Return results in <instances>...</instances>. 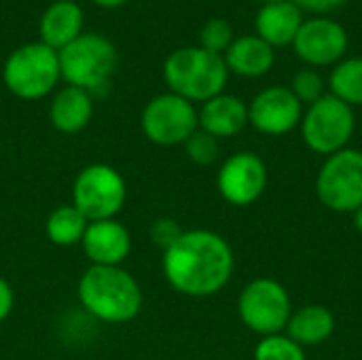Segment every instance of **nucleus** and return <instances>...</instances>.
<instances>
[{
    "label": "nucleus",
    "mask_w": 362,
    "mask_h": 360,
    "mask_svg": "<svg viewBox=\"0 0 362 360\" xmlns=\"http://www.w3.org/2000/svg\"><path fill=\"white\" fill-rule=\"evenodd\" d=\"M87 225L89 221L76 210V206L64 204V206H57L49 214L45 223V233L55 246H74V244H81Z\"/></svg>",
    "instance_id": "412c9836"
},
{
    "label": "nucleus",
    "mask_w": 362,
    "mask_h": 360,
    "mask_svg": "<svg viewBox=\"0 0 362 360\" xmlns=\"http://www.w3.org/2000/svg\"><path fill=\"white\" fill-rule=\"evenodd\" d=\"M81 246L91 265H121L132 250V238L117 219H106L87 225Z\"/></svg>",
    "instance_id": "4468645a"
},
{
    "label": "nucleus",
    "mask_w": 362,
    "mask_h": 360,
    "mask_svg": "<svg viewBox=\"0 0 362 360\" xmlns=\"http://www.w3.org/2000/svg\"><path fill=\"white\" fill-rule=\"evenodd\" d=\"M93 2L100 4V6H104V8H117V6L125 4L127 0H93Z\"/></svg>",
    "instance_id": "c756f323"
},
{
    "label": "nucleus",
    "mask_w": 362,
    "mask_h": 360,
    "mask_svg": "<svg viewBox=\"0 0 362 360\" xmlns=\"http://www.w3.org/2000/svg\"><path fill=\"white\" fill-rule=\"evenodd\" d=\"M303 119V104L288 87H267L248 104V123L265 136L291 134Z\"/></svg>",
    "instance_id": "ddd939ff"
},
{
    "label": "nucleus",
    "mask_w": 362,
    "mask_h": 360,
    "mask_svg": "<svg viewBox=\"0 0 362 360\" xmlns=\"http://www.w3.org/2000/svg\"><path fill=\"white\" fill-rule=\"evenodd\" d=\"M354 227H356V231L362 236V206L354 212Z\"/></svg>",
    "instance_id": "7c9ffc66"
},
{
    "label": "nucleus",
    "mask_w": 362,
    "mask_h": 360,
    "mask_svg": "<svg viewBox=\"0 0 362 360\" xmlns=\"http://www.w3.org/2000/svg\"><path fill=\"white\" fill-rule=\"evenodd\" d=\"M293 49L297 57L312 68L339 64L348 51V32L335 19L314 17L301 23Z\"/></svg>",
    "instance_id": "f8f14e48"
},
{
    "label": "nucleus",
    "mask_w": 362,
    "mask_h": 360,
    "mask_svg": "<svg viewBox=\"0 0 362 360\" xmlns=\"http://www.w3.org/2000/svg\"><path fill=\"white\" fill-rule=\"evenodd\" d=\"M81 306L102 323L123 325L142 310V291L121 265H91L78 280Z\"/></svg>",
    "instance_id": "f03ea898"
},
{
    "label": "nucleus",
    "mask_w": 362,
    "mask_h": 360,
    "mask_svg": "<svg viewBox=\"0 0 362 360\" xmlns=\"http://www.w3.org/2000/svg\"><path fill=\"white\" fill-rule=\"evenodd\" d=\"M301 23H303L301 8L293 0L263 4L255 19L257 36L263 38L267 45H272L274 49L293 45Z\"/></svg>",
    "instance_id": "dca6fc26"
},
{
    "label": "nucleus",
    "mask_w": 362,
    "mask_h": 360,
    "mask_svg": "<svg viewBox=\"0 0 362 360\" xmlns=\"http://www.w3.org/2000/svg\"><path fill=\"white\" fill-rule=\"evenodd\" d=\"M263 4H272V2H284V0H261Z\"/></svg>",
    "instance_id": "2f4dec72"
},
{
    "label": "nucleus",
    "mask_w": 362,
    "mask_h": 360,
    "mask_svg": "<svg viewBox=\"0 0 362 360\" xmlns=\"http://www.w3.org/2000/svg\"><path fill=\"white\" fill-rule=\"evenodd\" d=\"M216 187L221 197L231 206H250L267 189V166L257 153H235L223 161L216 176Z\"/></svg>",
    "instance_id": "9b49d317"
},
{
    "label": "nucleus",
    "mask_w": 362,
    "mask_h": 360,
    "mask_svg": "<svg viewBox=\"0 0 362 360\" xmlns=\"http://www.w3.org/2000/svg\"><path fill=\"white\" fill-rule=\"evenodd\" d=\"M288 89L295 93V98H297L301 104H308V106H312V104L318 102L322 95H327V93H325V81H322V76H320L316 70H312V68L299 70V72L293 76Z\"/></svg>",
    "instance_id": "393cba45"
},
{
    "label": "nucleus",
    "mask_w": 362,
    "mask_h": 360,
    "mask_svg": "<svg viewBox=\"0 0 362 360\" xmlns=\"http://www.w3.org/2000/svg\"><path fill=\"white\" fill-rule=\"evenodd\" d=\"M163 276L170 286L187 297H212L221 293L235 267L229 242L208 229L182 231V236L163 250Z\"/></svg>",
    "instance_id": "f257e3e1"
},
{
    "label": "nucleus",
    "mask_w": 362,
    "mask_h": 360,
    "mask_svg": "<svg viewBox=\"0 0 362 360\" xmlns=\"http://www.w3.org/2000/svg\"><path fill=\"white\" fill-rule=\"evenodd\" d=\"M93 117L91 93L78 87H64L57 91L49 106V121L62 134H78Z\"/></svg>",
    "instance_id": "a211bd4d"
},
{
    "label": "nucleus",
    "mask_w": 362,
    "mask_h": 360,
    "mask_svg": "<svg viewBox=\"0 0 362 360\" xmlns=\"http://www.w3.org/2000/svg\"><path fill=\"white\" fill-rule=\"evenodd\" d=\"M142 132L159 146L185 144L197 129L199 119L193 102L168 91L153 98L142 110Z\"/></svg>",
    "instance_id": "9d476101"
},
{
    "label": "nucleus",
    "mask_w": 362,
    "mask_h": 360,
    "mask_svg": "<svg viewBox=\"0 0 362 360\" xmlns=\"http://www.w3.org/2000/svg\"><path fill=\"white\" fill-rule=\"evenodd\" d=\"M238 314L246 329L261 337H269L286 331L293 301L278 280L257 278L242 289L238 297Z\"/></svg>",
    "instance_id": "0eeeda50"
},
{
    "label": "nucleus",
    "mask_w": 362,
    "mask_h": 360,
    "mask_svg": "<svg viewBox=\"0 0 362 360\" xmlns=\"http://www.w3.org/2000/svg\"><path fill=\"white\" fill-rule=\"evenodd\" d=\"M163 79L172 93L189 102H208L223 93L229 70L223 55L202 47H182L168 55Z\"/></svg>",
    "instance_id": "7ed1b4c3"
},
{
    "label": "nucleus",
    "mask_w": 362,
    "mask_h": 360,
    "mask_svg": "<svg viewBox=\"0 0 362 360\" xmlns=\"http://www.w3.org/2000/svg\"><path fill=\"white\" fill-rule=\"evenodd\" d=\"M331 95L348 106H362V57H348L335 64L331 79Z\"/></svg>",
    "instance_id": "4be33fe9"
},
{
    "label": "nucleus",
    "mask_w": 362,
    "mask_h": 360,
    "mask_svg": "<svg viewBox=\"0 0 362 360\" xmlns=\"http://www.w3.org/2000/svg\"><path fill=\"white\" fill-rule=\"evenodd\" d=\"M83 11L72 0H57L49 4L40 17V42L53 51L64 49L83 34Z\"/></svg>",
    "instance_id": "f3484780"
},
{
    "label": "nucleus",
    "mask_w": 362,
    "mask_h": 360,
    "mask_svg": "<svg viewBox=\"0 0 362 360\" xmlns=\"http://www.w3.org/2000/svg\"><path fill=\"white\" fill-rule=\"evenodd\" d=\"M233 42V28L227 19H210L204 23L199 32V47L206 51H212L216 55H225L229 45Z\"/></svg>",
    "instance_id": "b1692460"
},
{
    "label": "nucleus",
    "mask_w": 362,
    "mask_h": 360,
    "mask_svg": "<svg viewBox=\"0 0 362 360\" xmlns=\"http://www.w3.org/2000/svg\"><path fill=\"white\" fill-rule=\"evenodd\" d=\"M197 119L199 129L208 132L216 140L231 138L248 125V106L238 95L218 93L202 104V110H197Z\"/></svg>",
    "instance_id": "2eb2a0df"
},
{
    "label": "nucleus",
    "mask_w": 362,
    "mask_h": 360,
    "mask_svg": "<svg viewBox=\"0 0 362 360\" xmlns=\"http://www.w3.org/2000/svg\"><path fill=\"white\" fill-rule=\"evenodd\" d=\"M299 8H305V11H312V13H329L337 6H341L346 0H293Z\"/></svg>",
    "instance_id": "cd10ccee"
},
{
    "label": "nucleus",
    "mask_w": 362,
    "mask_h": 360,
    "mask_svg": "<svg viewBox=\"0 0 362 360\" xmlns=\"http://www.w3.org/2000/svg\"><path fill=\"white\" fill-rule=\"evenodd\" d=\"M284 333L301 348L320 346L335 333V316L325 306H303L293 310Z\"/></svg>",
    "instance_id": "aec40b11"
},
{
    "label": "nucleus",
    "mask_w": 362,
    "mask_h": 360,
    "mask_svg": "<svg viewBox=\"0 0 362 360\" xmlns=\"http://www.w3.org/2000/svg\"><path fill=\"white\" fill-rule=\"evenodd\" d=\"M316 195L337 214H354L362 206V151L344 149L329 155L316 176Z\"/></svg>",
    "instance_id": "6e6552de"
},
{
    "label": "nucleus",
    "mask_w": 362,
    "mask_h": 360,
    "mask_svg": "<svg viewBox=\"0 0 362 360\" xmlns=\"http://www.w3.org/2000/svg\"><path fill=\"white\" fill-rule=\"evenodd\" d=\"M255 360H308L305 350L286 333L261 337L255 348Z\"/></svg>",
    "instance_id": "5701e85b"
},
{
    "label": "nucleus",
    "mask_w": 362,
    "mask_h": 360,
    "mask_svg": "<svg viewBox=\"0 0 362 360\" xmlns=\"http://www.w3.org/2000/svg\"><path fill=\"white\" fill-rule=\"evenodd\" d=\"M185 151L189 159L197 166H212L218 159V140L204 129H197L187 142Z\"/></svg>",
    "instance_id": "a878e982"
},
{
    "label": "nucleus",
    "mask_w": 362,
    "mask_h": 360,
    "mask_svg": "<svg viewBox=\"0 0 362 360\" xmlns=\"http://www.w3.org/2000/svg\"><path fill=\"white\" fill-rule=\"evenodd\" d=\"M180 236H182V229L174 219H157L151 225V240L163 250L170 248Z\"/></svg>",
    "instance_id": "bb28decb"
},
{
    "label": "nucleus",
    "mask_w": 362,
    "mask_h": 360,
    "mask_svg": "<svg viewBox=\"0 0 362 360\" xmlns=\"http://www.w3.org/2000/svg\"><path fill=\"white\" fill-rule=\"evenodd\" d=\"M13 306H15V293L11 284L0 276V323L8 318V314L13 312Z\"/></svg>",
    "instance_id": "c85d7f7f"
},
{
    "label": "nucleus",
    "mask_w": 362,
    "mask_h": 360,
    "mask_svg": "<svg viewBox=\"0 0 362 360\" xmlns=\"http://www.w3.org/2000/svg\"><path fill=\"white\" fill-rule=\"evenodd\" d=\"M57 57L62 79L91 95L108 89L119 62L115 45L100 34H81L76 40L59 49Z\"/></svg>",
    "instance_id": "20e7f679"
},
{
    "label": "nucleus",
    "mask_w": 362,
    "mask_h": 360,
    "mask_svg": "<svg viewBox=\"0 0 362 360\" xmlns=\"http://www.w3.org/2000/svg\"><path fill=\"white\" fill-rule=\"evenodd\" d=\"M2 79L13 95L21 100H40L49 95L62 79L57 51L42 42L21 45L6 57Z\"/></svg>",
    "instance_id": "39448f33"
},
{
    "label": "nucleus",
    "mask_w": 362,
    "mask_h": 360,
    "mask_svg": "<svg viewBox=\"0 0 362 360\" xmlns=\"http://www.w3.org/2000/svg\"><path fill=\"white\" fill-rule=\"evenodd\" d=\"M125 197L127 187L123 176L106 163H91L74 178L72 206L89 223L115 219L123 210Z\"/></svg>",
    "instance_id": "1a4fd4ad"
},
{
    "label": "nucleus",
    "mask_w": 362,
    "mask_h": 360,
    "mask_svg": "<svg viewBox=\"0 0 362 360\" xmlns=\"http://www.w3.org/2000/svg\"><path fill=\"white\" fill-rule=\"evenodd\" d=\"M223 59L229 72L238 76H246V79H257L272 70L276 53H274V47L267 45L259 36H240V38H233Z\"/></svg>",
    "instance_id": "6ab92c4d"
},
{
    "label": "nucleus",
    "mask_w": 362,
    "mask_h": 360,
    "mask_svg": "<svg viewBox=\"0 0 362 360\" xmlns=\"http://www.w3.org/2000/svg\"><path fill=\"white\" fill-rule=\"evenodd\" d=\"M356 129L352 106L327 93L314 102L301 119V136L310 151L318 155H335L348 149Z\"/></svg>",
    "instance_id": "423d86ee"
}]
</instances>
